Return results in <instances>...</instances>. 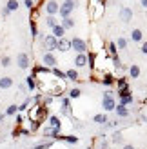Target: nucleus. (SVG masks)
Returning <instances> with one entry per match:
<instances>
[{"label": "nucleus", "mask_w": 147, "mask_h": 149, "mask_svg": "<svg viewBox=\"0 0 147 149\" xmlns=\"http://www.w3.org/2000/svg\"><path fill=\"white\" fill-rule=\"evenodd\" d=\"M44 11H46L47 17H56L58 11H60V4L56 0H46V6H44Z\"/></svg>", "instance_id": "obj_4"}, {"label": "nucleus", "mask_w": 147, "mask_h": 149, "mask_svg": "<svg viewBox=\"0 0 147 149\" xmlns=\"http://www.w3.org/2000/svg\"><path fill=\"white\" fill-rule=\"evenodd\" d=\"M69 98L71 100H75V98H80L82 96V91H80V87H73V89H69Z\"/></svg>", "instance_id": "obj_30"}, {"label": "nucleus", "mask_w": 147, "mask_h": 149, "mask_svg": "<svg viewBox=\"0 0 147 149\" xmlns=\"http://www.w3.org/2000/svg\"><path fill=\"white\" fill-rule=\"evenodd\" d=\"M71 49L76 51V55L78 53H87V51H89L87 42L84 38H80V36H73V38H71Z\"/></svg>", "instance_id": "obj_3"}, {"label": "nucleus", "mask_w": 147, "mask_h": 149, "mask_svg": "<svg viewBox=\"0 0 147 149\" xmlns=\"http://www.w3.org/2000/svg\"><path fill=\"white\" fill-rule=\"evenodd\" d=\"M24 4L27 9H33V6H35V0H24Z\"/></svg>", "instance_id": "obj_43"}, {"label": "nucleus", "mask_w": 147, "mask_h": 149, "mask_svg": "<svg viewBox=\"0 0 147 149\" xmlns=\"http://www.w3.org/2000/svg\"><path fill=\"white\" fill-rule=\"evenodd\" d=\"M47 125H49L51 129L62 131V120H60V116H56V115H49V116H47Z\"/></svg>", "instance_id": "obj_10"}, {"label": "nucleus", "mask_w": 147, "mask_h": 149, "mask_svg": "<svg viewBox=\"0 0 147 149\" xmlns=\"http://www.w3.org/2000/svg\"><path fill=\"white\" fill-rule=\"evenodd\" d=\"M55 140H60V142H67V144H71V146H75V144H78L80 142V138L78 136H75V135H58Z\"/></svg>", "instance_id": "obj_12"}, {"label": "nucleus", "mask_w": 147, "mask_h": 149, "mask_svg": "<svg viewBox=\"0 0 147 149\" xmlns=\"http://www.w3.org/2000/svg\"><path fill=\"white\" fill-rule=\"evenodd\" d=\"M17 65H18L20 69H27L29 68V55L26 53V51L18 53V56H17Z\"/></svg>", "instance_id": "obj_11"}, {"label": "nucleus", "mask_w": 147, "mask_h": 149, "mask_svg": "<svg viewBox=\"0 0 147 149\" xmlns=\"http://www.w3.org/2000/svg\"><path fill=\"white\" fill-rule=\"evenodd\" d=\"M94 2H100V0H94Z\"/></svg>", "instance_id": "obj_51"}, {"label": "nucleus", "mask_w": 147, "mask_h": 149, "mask_svg": "<svg viewBox=\"0 0 147 149\" xmlns=\"http://www.w3.org/2000/svg\"><path fill=\"white\" fill-rule=\"evenodd\" d=\"M11 62H13V58L9 55H4L2 58H0V65H2V68H9Z\"/></svg>", "instance_id": "obj_33"}, {"label": "nucleus", "mask_w": 147, "mask_h": 149, "mask_svg": "<svg viewBox=\"0 0 147 149\" xmlns=\"http://www.w3.org/2000/svg\"><path fill=\"white\" fill-rule=\"evenodd\" d=\"M116 47H118V51L122 49H127V38H123V36H120V38L118 40H116Z\"/></svg>", "instance_id": "obj_35"}, {"label": "nucleus", "mask_w": 147, "mask_h": 149, "mask_svg": "<svg viewBox=\"0 0 147 149\" xmlns=\"http://www.w3.org/2000/svg\"><path fill=\"white\" fill-rule=\"evenodd\" d=\"M93 122H96V124H100V125H105V124L109 122V118H107L105 113H98V115L93 116Z\"/></svg>", "instance_id": "obj_24"}, {"label": "nucleus", "mask_w": 147, "mask_h": 149, "mask_svg": "<svg viewBox=\"0 0 147 149\" xmlns=\"http://www.w3.org/2000/svg\"><path fill=\"white\" fill-rule=\"evenodd\" d=\"M111 142H113V144H122V142H123V135H122V131H114V133H113Z\"/></svg>", "instance_id": "obj_29"}, {"label": "nucleus", "mask_w": 147, "mask_h": 149, "mask_svg": "<svg viewBox=\"0 0 147 149\" xmlns=\"http://www.w3.org/2000/svg\"><path fill=\"white\" fill-rule=\"evenodd\" d=\"M75 24H76V22H75V18H73V17L62 18V20H60V26L65 29V31H67V29H73V27H75Z\"/></svg>", "instance_id": "obj_22"}, {"label": "nucleus", "mask_w": 147, "mask_h": 149, "mask_svg": "<svg viewBox=\"0 0 147 149\" xmlns=\"http://www.w3.org/2000/svg\"><path fill=\"white\" fill-rule=\"evenodd\" d=\"M116 93H118V98H126V96L131 95V87L127 86V87H123V89H118Z\"/></svg>", "instance_id": "obj_36"}, {"label": "nucleus", "mask_w": 147, "mask_h": 149, "mask_svg": "<svg viewBox=\"0 0 147 149\" xmlns=\"http://www.w3.org/2000/svg\"><path fill=\"white\" fill-rule=\"evenodd\" d=\"M65 78L71 80V82H76V84H82V78L78 74V69H67L65 71Z\"/></svg>", "instance_id": "obj_15"}, {"label": "nucleus", "mask_w": 147, "mask_h": 149, "mask_svg": "<svg viewBox=\"0 0 147 149\" xmlns=\"http://www.w3.org/2000/svg\"><path fill=\"white\" fill-rule=\"evenodd\" d=\"M113 60V65L116 69H123V64H122V60H120V56H114V58H111Z\"/></svg>", "instance_id": "obj_41"}, {"label": "nucleus", "mask_w": 147, "mask_h": 149, "mask_svg": "<svg viewBox=\"0 0 147 149\" xmlns=\"http://www.w3.org/2000/svg\"><path fill=\"white\" fill-rule=\"evenodd\" d=\"M140 6H142V7H145V9H147V0H140Z\"/></svg>", "instance_id": "obj_47"}, {"label": "nucleus", "mask_w": 147, "mask_h": 149, "mask_svg": "<svg viewBox=\"0 0 147 149\" xmlns=\"http://www.w3.org/2000/svg\"><path fill=\"white\" fill-rule=\"evenodd\" d=\"M24 122H26V116L22 115V113H18V115H15V124H17L18 127H22V125H24Z\"/></svg>", "instance_id": "obj_37"}, {"label": "nucleus", "mask_w": 147, "mask_h": 149, "mask_svg": "<svg viewBox=\"0 0 147 149\" xmlns=\"http://www.w3.org/2000/svg\"><path fill=\"white\" fill-rule=\"evenodd\" d=\"M13 77H0V89H9V87H13Z\"/></svg>", "instance_id": "obj_17"}, {"label": "nucleus", "mask_w": 147, "mask_h": 149, "mask_svg": "<svg viewBox=\"0 0 147 149\" xmlns=\"http://www.w3.org/2000/svg\"><path fill=\"white\" fill-rule=\"evenodd\" d=\"M26 86H27V89L29 91H35V89H38V82H36V77H27L26 78Z\"/></svg>", "instance_id": "obj_21"}, {"label": "nucleus", "mask_w": 147, "mask_h": 149, "mask_svg": "<svg viewBox=\"0 0 147 149\" xmlns=\"http://www.w3.org/2000/svg\"><path fill=\"white\" fill-rule=\"evenodd\" d=\"M140 51H142L144 55H147V40H145V42H142V47H140Z\"/></svg>", "instance_id": "obj_45"}, {"label": "nucleus", "mask_w": 147, "mask_h": 149, "mask_svg": "<svg viewBox=\"0 0 147 149\" xmlns=\"http://www.w3.org/2000/svg\"><path fill=\"white\" fill-rule=\"evenodd\" d=\"M118 120H109L107 124H105V129H114V127H118Z\"/></svg>", "instance_id": "obj_42"}, {"label": "nucleus", "mask_w": 147, "mask_h": 149, "mask_svg": "<svg viewBox=\"0 0 147 149\" xmlns=\"http://www.w3.org/2000/svg\"><path fill=\"white\" fill-rule=\"evenodd\" d=\"M9 15H11V11L7 9V7H2V17H4V18H7Z\"/></svg>", "instance_id": "obj_44"}, {"label": "nucleus", "mask_w": 147, "mask_h": 149, "mask_svg": "<svg viewBox=\"0 0 147 149\" xmlns=\"http://www.w3.org/2000/svg\"><path fill=\"white\" fill-rule=\"evenodd\" d=\"M135 102V98H133V95H129V96H126V98H120V104H122V106H131V104H133Z\"/></svg>", "instance_id": "obj_38"}, {"label": "nucleus", "mask_w": 147, "mask_h": 149, "mask_svg": "<svg viewBox=\"0 0 147 149\" xmlns=\"http://www.w3.org/2000/svg\"><path fill=\"white\" fill-rule=\"evenodd\" d=\"M100 84H102V86H105V87H111V86H114V84H116V77H114L113 73H105L104 77H102Z\"/></svg>", "instance_id": "obj_13"}, {"label": "nucleus", "mask_w": 147, "mask_h": 149, "mask_svg": "<svg viewBox=\"0 0 147 149\" xmlns=\"http://www.w3.org/2000/svg\"><path fill=\"white\" fill-rule=\"evenodd\" d=\"M64 2H71V0H64Z\"/></svg>", "instance_id": "obj_49"}, {"label": "nucleus", "mask_w": 147, "mask_h": 149, "mask_svg": "<svg viewBox=\"0 0 147 149\" xmlns=\"http://www.w3.org/2000/svg\"><path fill=\"white\" fill-rule=\"evenodd\" d=\"M29 29H31V36H33V38H38V36H40V31H38V26H36L35 18L29 20Z\"/></svg>", "instance_id": "obj_23"}, {"label": "nucleus", "mask_w": 147, "mask_h": 149, "mask_svg": "<svg viewBox=\"0 0 147 149\" xmlns=\"http://www.w3.org/2000/svg\"><path fill=\"white\" fill-rule=\"evenodd\" d=\"M58 24H60V22L56 20V17H47V18H46V26H47L49 29H53V27L58 26Z\"/></svg>", "instance_id": "obj_34"}, {"label": "nucleus", "mask_w": 147, "mask_h": 149, "mask_svg": "<svg viewBox=\"0 0 147 149\" xmlns=\"http://www.w3.org/2000/svg\"><path fill=\"white\" fill-rule=\"evenodd\" d=\"M89 65V60H87V53H78L75 56V68L76 69H82V68H87Z\"/></svg>", "instance_id": "obj_9"}, {"label": "nucleus", "mask_w": 147, "mask_h": 149, "mask_svg": "<svg viewBox=\"0 0 147 149\" xmlns=\"http://www.w3.org/2000/svg\"><path fill=\"white\" fill-rule=\"evenodd\" d=\"M51 35H55L56 38H64V36H65V29L58 24V26H55L53 29H51Z\"/></svg>", "instance_id": "obj_25"}, {"label": "nucleus", "mask_w": 147, "mask_h": 149, "mask_svg": "<svg viewBox=\"0 0 147 149\" xmlns=\"http://www.w3.org/2000/svg\"><path fill=\"white\" fill-rule=\"evenodd\" d=\"M127 86H129L127 84V77H118V78H116V87H118V89H123Z\"/></svg>", "instance_id": "obj_32"}, {"label": "nucleus", "mask_w": 147, "mask_h": 149, "mask_svg": "<svg viewBox=\"0 0 147 149\" xmlns=\"http://www.w3.org/2000/svg\"><path fill=\"white\" fill-rule=\"evenodd\" d=\"M131 40H133V42H142L144 40V31L138 29V27H135L133 31H131Z\"/></svg>", "instance_id": "obj_20"}, {"label": "nucleus", "mask_w": 147, "mask_h": 149, "mask_svg": "<svg viewBox=\"0 0 147 149\" xmlns=\"http://www.w3.org/2000/svg\"><path fill=\"white\" fill-rule=\"evenodd\" d=\"M114 113H116V116H118V118H127V116L131 115V111H129V107L122 106V104H116V109H114Z\"/></svg>", "instance_id": "obj_16"}, {"label": "nucleus", "mask_w": 147, "mask_h": 149, "mask_svg": "<svg viewBox=\"0 0 147 149\" xmlns=\"http://www.w3.org/2000/svg\"><path fill=\"white\" fill-rule=\"evenodd\" d=\"M4 118H6V113H2V115H0V122H2Z\"/></svg>", "instance_id": "obj_48"}, {"label": "nucleus", "mask_w": 147, "mask_h": 149, "mask_svg": "<svg viewBox=\"0 0 147 149\" xmlns=\"http://www.w3.org/2000/svg\"><path fill=\"white\" fill-rule=\"evenodd\" d=\"M107 56L109 58L118 56V47H116V42H107Z\"/></svg>", "instance_id": "obj_19"}, {"label": "nucleus", "mask_w": 147, "mask_h": 149, "mask_svg": "<svg viewBox=\"0 0 147 149\" xmlns=\"http://www.w3.org/2000/svg\"><path fill=\"white\" fill-rule=\"evenodd\" d=\"M60 115L62 116H71L73 107H71V98L69 96H62L60 98Z\"/></svg>", "instance_id": "obj_5"}, {"label": "nucleus", "mask_w": 147, "mask_h": 149, "mask_svg": "<svg viewBox=\"0 0 147 149\" xmlns=\"http://www.w3.org/2000/svg\"><path fill=\"white\" fill-rule=\"evenodd\" d=\"M42 64L46 65V68L53 69V68H56V65H58V60H56V56H55L53 53L46 51V53H44V56H42Z\"/></svg>", "instance_id": "obj_8"}, {"label": "nucleus", "mask_w": 147, "mask_h": 149, "mask_svg": "<svg viewBox=\"0 0 147 149\" xmlns=\"http://www.w3.org/2000/svg\"><path fill=\"white\" fill-rule=\"evenodd\" d=\"M56 51H62V53H67V51H71V40L69 38H58V47Z\"/></svg>", "instance_id": "obj_14"}, {"label": "nucleus", "mask_w": 147, "mask_h": 149, "mask_svg": "<svg viewBox=\"0 0 147 149\" xmlns=\"http://www.w3.org/2000/svg\"><path fill=\"white\" fill-rule=\"evenodd\" d=\"M76 7H78V2H76V0H71V2H62V4H60V11H58V15H60L62 18H69Z\"/></svg>", "instance_id": "obj_2"}, {"label": "nucleus", "mask_w": 147, "mask_h": 149, "mask_svg": "<svg viewBox=\"0 0 147 149\" xmlns=\"http://www.w3.org/2000/svg\"><path fill=\"white\" fill-rule=\"evenodd\" d=\"M51 146H53V140H49V142H42V144H36L33 149H49Z\"/></svg>", "instance_id": "obj_40"}, {"label": "nucleus", "mask_w": 147, "mask_h": 149, "mask_svg": "<svg viewBox=\"0 0 147 149\" xmlns=\"http://www.w3.org/2000/svg\"><path fill=\"white\" fill-rule=\"evenodd\" d=\"M51 74H53V77H56L58 80H67V78H65V71L58 69V68H53V69H51Z\"/></svg>", "instance_id": "obj_28"}, {"label": "nucleus", "mask_w": 147, "mask_h": 149, "mask_svg": "<svg viewBox=\"0 0 147 149\" xmlns=\"http://www.w3.org/2000/svg\"><path fill=\"white\" fill-rule=\"evenodd\" d=\"M87 60H89V68L91 69L96 68V53H94V51H87Z\"/></svg>", "instance_id": "obj_26"}, {"label": "nucleus", "mask_w": 147, "mask_h": 149, "mask_svg": "<svg viewBox=\"0 0 147 149\" xmlns=\"http://www.w3.org/2000/svg\"><path fill=\"white\" fill-rule=\"evenodd\" d=\"M15 115H18V106L17 104H11V106L6 109V116H15Z\"/></svg>", "instance_id": "obj_31"}, {"label": "nucleus", "mask_w": 147, "mask_h": 149, "mask_svg": "<svg viewBox=\"0 0 147 149\" xmlns=\"http://www.w3.org/2000/svg\"><path fill=\"white\" fill-rule=\"evenodd\" d=\"M6 7L13 13V11H17L18 7H20V2H18V0H7V2H6Z\"/></svg>", "instance_id": "obj_27"}, {"label": "nucleus", "mask_w": 147, "mask_h": 149, "mask_svg": "<svg viewBox=\"0 0 147 149\" xmlns=\"http://www.w3.org/2000/svg\"><path fill=\"white\" fill-rule=\"evenodd\" d=\"M42 124H44V122H40V120L31 122V125H29V131H31V133H36V131L40 129V125H42Z\"/></svg>", "instance_id": "obj_39"}, {"label": "nucleus", "mask_w": 147, "mask_h": 149, "mask_svg": "<svg viewBox=\"0 0 147 149\" xmlns=\"http://www.w3.org/2000/svg\"><path fill=\"white\" fill-rule=\"evenodd\" d=\"M87 149H93V147H91V146H89V147H87Z\"/></svg>", "instance_id": "obj_50"}, {"label": "nucleus", "mask_w": 147, "mask_h": 149, "mask_svg": "<svg viewBox=\"0 0 147 149\" xmlns=\"http://www.w3.org/2000/svg\"><path fill=\"white\" fill-rule=\"evenodd\" d=\"M102 107H104L105 113H111V111L116 109V100H114V93L111 91V89H107V91H104V95H102Z\"/></svg>", "instance_id": "obj_1"}, {"label": "nucleus", "mask_w": 147, "mask_h": 149, "mask_svg": "<svg viewBox=\"0 0 147 149\" xmlns=\"http://www.w3.org/2000/svg\"><path fill=\"white\" fill-rule=\"evenodd\" d=\"M133 9H131L129 6H122L120 7V13H118V17H120V20L123 22V24H129L131 20H133Z\"/></svg>", "instance_id": "obj_7"}, {"label": "nucleus", "mask_w": 147, "mask_h": 149, "mask_svg": "<svg viewBox=\"0 0 147 149\" xmlns=\"http://www.w3.org/2000/svg\"><path fill=\"white\" fill-rule=\"evenodd\" d=\"M140 73H142V69H140L138 64H131L129 65V78H140Z\"/></svg>", "instance_id": "obj_18"}, {"label": "nucleus", "mask_w": 147, "mask_h": 149, "mask_svg": "<svg viewBox=\"0 0 147 149\" xmlns=\"http://www.w3.org/2000/svg\"><path fill=\"white\" fill-rule=\"evenodd\" d=\"M44 46H46V49L49 53H53V51H56V47H58V38L55 35H46L44 36Z\"/></svg>", "instance_id": "obj_6"}, {"label": "nucleus", "mask_w": 147, "mask_h": 149, "mask_svg": "<svg viewBox=\"0 0 147 149\" xmlns=\"http://www.w3.org/2000/svg\"><path fill=\"white\" fill-rule=\"evenodd\" d=\"M122 149H136V147H135V146H133V144H126V146H123V147H122Z\"/></svg>", "instance_id": "obj_46"}]
</instances>
